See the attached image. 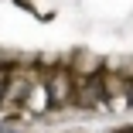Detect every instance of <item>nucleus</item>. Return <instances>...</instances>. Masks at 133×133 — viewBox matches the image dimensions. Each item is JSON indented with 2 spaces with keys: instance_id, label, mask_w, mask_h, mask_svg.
I'll list each match as a JSON object with an SVG mask.
<instances>
[{
  "instance_id": "1",
  "label": "nucleus",
  "mask_w": 133,
  "mask_h": 133,
  "mask_svg": "<svg viewBox=\"0 0 133 133\" xmlns=\"http://www.w3.org/2000/svg\"><path fill=\"white\" fill-rule=\"evenodd\" d=\"M4 85H7V75L0 72V96H4Z\"/></svg>"
},
{
  "instance_id": "2",
  "label": "nucleus",
  "mask_w": 133,
  "mask_h": 133,
  "mask_svg": "<svg viewBox=\"0 0 133 133\" xmlns=\"http://www.w3.org/2000/svg\"><path fill=\"white\" fill-rule=\"evenodd\" d=\"M123 133H133V130H123Z\"/></svg>"
}]
</instances>
